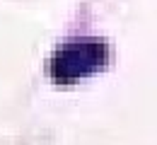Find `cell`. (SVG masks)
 Listing matches in <instances>:
<instances>
[{
    "label": "cell",
    "instance_id": "cell-1",
    "mask_svg": "<svg viewBox=\"0 0 157 145\" xmlns=\"http://www.w3.org/2000/svg\"><path fill=\"white\" fill-rule=\"evenodd\" d=\"M109 44L99 36H70L60 44L48 63V73L56 82H78L101 70L109 63Z\"/></svg>",
    "mask_w": 157,
    "mask_h": 145
}]
</instances>
